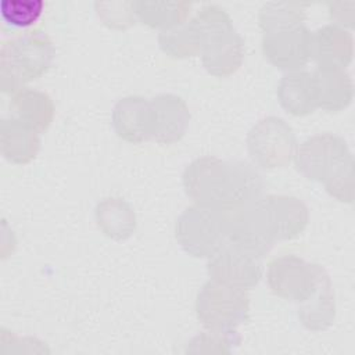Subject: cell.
Here are the masks:
<instances>
[{"instance_id": "1", "label": "cell", "mask_w": 355, "mask_h": 355, "mask_svg": "<svg viewBox=\"0 0 355 355\" xmlns=\"http://www.w3.org/2000/svg\"><path fill=\"white\" fill-rule=\"evenodd\" d=\"M186 194L198 205L232 212L263 196V179L248 162L204 155L183 171Z\"/></svg>"}, {"instance_id": "2", "label": "cell", "mask_w": 355, "mask_h": 355, "mask_svg": "<svg viewBox=\"0 0 355 355\" xmlns=\"http://www.w3.org/2000/svg\"><path fill=\"white\" fill-rule=\"evenodd\" d=\"M304 6L268 1L259 10L262 51L280 69L297 71L311 58V31L304 24Z\"/></svg>"}, {"instance_id": "3", "label": "cell", "mask_w": 355, "mask_h": 355, "mask_svg": "<svg viewBox=\"0 0 355 355\" xmlns=\"http://www.w3.org/2000/svg\"><path fill=\"white\" fill-rule=\"evenodd\" d=\"M295 166L308 179L324 184L338 201L354 200V159L347 141L333 133L315 135L295 150Z\"/></svg>"}, {"instance_id": "4", "label": "cell", "mask_w": 355, "mask_h": 355, "mask_svg": "<svg viewBox=\"0 0 355 355\" xmlns=\"http://www.w3.org/2000/svg\"><path fill=\"white\" fill-rule=\"evenodd\" d=\"M190 21L200 36L204 68L215 76L236 72L244 58V40L236 32L229 14L219 6L207 4Z\"/></svg>"}, {"instance_id": "5", "label": "cell", "mask_w": 355, "mask_h": 355, "mask_svg": "<svg viewBox=\"0 0 355 355\" xmlns=\"http://www.w3.org/2000/svg\"><path fill=\"white\" fill-rule=\"evenodd\" d=\"M55 50L42 31H28L1 43L0 80L4 93H15L21 86L40 78L51 65Z\"/></svg>"}, {"instance_id": "6", "label": "cell", "mask_w": 355, "mask_h": 355, "mask_svg": "<svg viewBox=\"0 0 355 355\" xmlns=\"http://www.w3.org/2000/svg\"><path fill=\"white\" fill-rule=\"evenodd\" d=\"M175 236L187 254L211 258L227 244V214L198 204L187 207L176 219Z\"/></svg>"}, {"instance_id": "7", "label": "cell", "mask_w": 355, "mask_h": 355, "mask_svg": "<svg viewBox=\"0 0 355 355\" xmlns=\"http://www.w3.org/2000/svg\"><path fill=\"white\" fill-rule=\"evenodd\" d=\"M196 313L205 329L234 330L250 318V297L244 288L211 279L197 294Z\"/></svg>"}, {"instance_id": "8", "label": "cell", "mask_w": 355, "mask_h": 355, "mask_svg": "<svg viewBox=\"0 0 355 355\" xmlns=\"http://www.w3.org/2000/svg\"><path fill=\"white\" fill-rule=\"evenodd\" d=\"M295 135L282 118L269 115L259 119L247 135V148L251 159L261 168L287 166L295 151Z\"/></svg>"}, {"instance_id": "9", "label": "cell", "mask_w": 355, "mask_h": 355, "mask_svg": "<svg viewBox=\"0 0 355 355\" xmlns=\"http://www.w3.org/2000/svg\"><path fill=\"white\" fill-rule=\"evenodd\" d=\"M322 269L297 255H283L269 263L266 282L273 294L301 304L313 293Z\"/></svg>"}, {"instance_id": "10", "label": "cell", "mask_w": 355, "mask_h": 355, "mask_svg": "<svg viewBox=\"0 0 355 355\" xmlns=\"http://www.w3.org/2000/svg\"><path fill=\"white\" fill-rule=\"evenodd\" d=\"M259 198L245 207L226 214L227 243L234 244L258 258H262L272 250L276 240L270 232Z\"/></svg>"}, {"instance_id": "11", "label": "cell", "mask_w": 355, "mask_h": 355, "mask_svg": "<svg viewBox=\"0 0 355 355\" xmlns=\"http://www.w3.org/2000/svg\"><path fill=\"white\" fill-rule=\"evenodd\" d=\"M207 272L212 280L247 290L261 280L262 263L261 258L227 243L208 258Z\"/></svg>"}, {"instance_id": "12", "label": "cell", "mask_w": 355, "mask_h": 355, "mask_svg": "<svg viewBox=\"0 0 355 355\" xmlns=\"http://www.w3.org/2000/svg\"><path fill=\"white\" fill-rule=\"evenodd\" d=\"M354 55L352 33L336 24H327L311 32V58L316 68L345 69Z\"/></svg>"}, {"instance_id": "13", "label": "cell", "mask_w": 355, "mask_h": 355, "mask_svg": "<svg viewBox=\"0 0 355 355\" xmlns=\"http://www.w3.org/2000/svg\"><path fill=\"white\" fill-rule=\"evenodd\" d=\"M151 139L171 144L180 140L189 126L190 112L186 101L172 93L157 94L150 100Z\"/></svg>"}, {"instance_id": "14", "label": "cell", "mask_w": 355, "mask_h": 355, "mask_svg": "<svg viewBox=\"0 0 355 355\" xmlns=\"http://www.w3.org/2000/svg\"><path fill=\"white\" fill-rule=\"evenodd\" d=\"M261 204L275 240H290L298 236L308 223V207L297 197L268 194L261 197Z\"/></svg>"}, {"instance_id": "15", "label": "cell", "mask_w": 355, "mask_h": 355, "mask_svg": "<svg viewBox=\"0 0 355 355\" xmlns=\"http://www.w3.org/2000/svg\"><path fill=\"white\" fill-rule=\"evenodd\" d=\"M112 126L119 137L130 143L151 139L150 100L140 96L119 98L112 108Z\"/></svg>"}, {"instance_id": "16", "label": "cell", "mask_w": 355, "mask_h": 355, "mask_svg": "<svg viewBox=\"0 0 355 355\" xmlns=\"http://www.w3.org/2000/svg\"><path fill=\"white\" fill-rule=\"evenodd\" d=\"M298 319L304 327L312 331H322L331 326L336 318V301L331 280L323 268L313 293L298 304Z\"/></svg>"}, {"instance_id": "17", "label": "cell", "mask_w": 355, "mask_h": 355, "mask_svg": "<svg viewBox=\"0 0 355 355\" xmlns=\"http://www.w3.org/2000/svg\"><path fill=\"white\" fill-rule=\"evenodd\" d=\"M312 75L316 107L326 111H340L352 100V79L345 69L316 68Z\"/></svg>"}, {"instance_id": "18", "label": "cell", "mask_w": 355, "mask_h": 355, "mask_svg": "<svg viewBox=\"0 0 355 355\" xmlns=\"http://www.w3.org/2000/svg\"><path fill=\"white\" fill-rule=\"evenodd\" d=\"M39 132L22 121L8 116L1 119L0 147L6 159L15 164L32 161L40 148Z\"/></svg>"}, {"instance_id": "19", "label": "cell", "mask_w": 355, "mask_h": 355, "mask_svg": "<svg viewBox=\"0 0 355 355\" xmlns=\"http://www.w3.org/2000/svg\"><path fill=\"white\" fill-rule=\"evenodd\" d=\"M11 116L22 121L39 133H43L54 118L51 97L40 90L22 87L15 92L10 101Z\"/></svg>"}, {"instance_id": "20", "label": "cell", "mask_w": 355, "mask_h": 355, "mask_svg": "<svg viewBox=\"0 0 355 355\" xmlns=\"http://www.w3.org/2000/svg\"><path fill=\"white\" fill-rule=\"evenodd\" d=\"M277 98L282 107L293 115H306L315 111L312 75L308 71H288L277 85Z\"/></svg>"}, {"instance_id": "21", "label": "cell", "mask_w": 355, "mask_h": 355, "mask_svg": "<svg viewBox=\"0 0 355 355\" xmlns=\"http://www.w3.org/2000/svg\"><path fill=\"white\" fill-rule=\"evenodd\" d=\"M94 214L101 232L114 240H125L136 229L135 211L122 198L108 197L101 200Z\"/></svg>"}, {"instance_id": "22", "label": "cell", "mask_w": 355, "mask_h": 355, "mask_svg": "<svg viewBox=\"0 0 355 355\" xmlns=\"http://www.w3.org/2000/svg\"><path fill=\"white\" fill-rule=\"evenodd\" d=\"M191 8L187 1H132L135 15L151 28L169 29L186 22Z\"/></svg>"}, {"instance_id": "23", "label": "cell", "mask_w": 355, "mask_h": 355, "mask_svg": "<svg viewBox=\"0 0 355 355\" xmlns=\"http://www.w3.org/2000/svg\"><path fill=\"white\" fill-rule=\"evenodd\" d=\"M158 43L164 53L175 58L193 57L201 53L200 36L191 21L161 31Z\"/></svg>"}, {"instance_id": "24", "label": "cell", "mask_w": 355, "mask_h": 355, "mask_svg": "<svg viewBox=\"0 0 355 355\" xmlns=\"http://www.w3.org/2000/svg\"><path fill=\"white\" fill-rule=\"evenodd\" d=\"M241 343L237 330H209L197 334L189 344L187 352H233Z\"/></svg>"}, {"instance_id": "25", "label": "cell", "mask_w": 355, "mask_h": 355, "mask_svg": "<svg viewBox=\"0 0 355 355\" xmlns=\"http://www.w3.org/2000/svg\"><path fill=\"white\" fill-rule=\"evenodd\" d=\"M44 3L42 0H3L0 12L3 19L17 28L33 25L42 15Z\"/></svg>"}]
</instances>
